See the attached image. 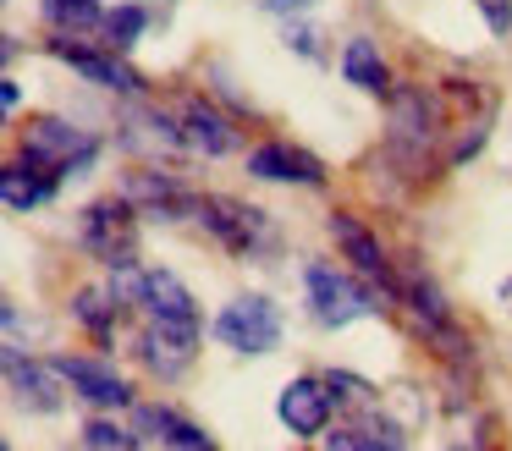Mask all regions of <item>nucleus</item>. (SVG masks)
Masks as SVG:
<instances>
[{
  "label": "nucleus",
  "instance_id": "nucleus-1",
  "mask_svg": "<svg viewBox=\"0 0 512 451\" xmlns=\"http://www.w3.org/2000/svg\"><path fill=\"white\" fill-rule=\"evenodd\" d=\"M446 132V110L430 88H397L391 94V149L408 165H424V149Z\"/></svg>",
  "mask_w": 512,
  "mask_h": 451
},
{
  "label": "nucleus",
  "instance_id": "nucleus-2",
  "mask_svg": "<svg viewBox=\"0 0 512 451\" xmlns=\"http://www.w3.org/2000/svg\"><path fill=\"white\" fill-rule=\"evenodd\" d=\"M138 209L127 198H100V204L83 209V248L94 253L100 264L111 270H133V253H138Z\"/></svg>",
  "mask_w": 512,
  "mask_h": 451
},
{
  "label": "nucleus",
  "instance_id": "nucleus-3",
  "mask_svg": "<svg viewBox=\"0 0 512 451\" xmlns=\"http://www.w3.org/2000/svg\"><path fill=\"white\" fill-rule=\"evenodd\" d=\"M215 341L232 352H270L281 341V314L270 297L248 292L237 297V303H226L221 314H215Z\"/></svg>",
  "mask_w": 512,
  "mask_h": 451
},
{
  "label": "nucleus",
  "instance_id": "nucleus-4",
  "mask_svg": "<svg viewBox=\"0 0 512 451\" xmlns=\"http://www.w3.org/2000/svg\"><path fill=\"white\" fill-rule=\"evenodd\" d=\"M89 154H94V143L83 138L72 121L39 116V121H28V127H23V160L39 165V171H50V176H61V171H72V165H83Z\"/></svg>",
  "mask_w": 512,
  "mask_h": 451
},
{
  "label": "nucleus",
  "instance_id": "nucleus-5",
  "mask_svg": "<svg viewBox=\"0 0 512 451\" xmlns=\"http://www.w3.org/2000/svg\"><path fill=\"white\" fill-rule=\"evenodd\" d=\"M199 352V319H149L144 341H138V358L160 374V380H177L182 369Z\"/></svg>",
  "mask_w": 512,
  "mask_h": 451
},
{
  "label": "nucleus",
  "instance_id": "nucleus-6",
  "mask_svg": "<svg viewBox=\"0 0 512 451\" xmlns=\"http://www.w3.org/2000/svg\"><path fill=\"white\" fill-rule=\"evenodd\" d=\"M199 220L226 242L232 253H254L270 242V226H265V209L254 204H237V198H199Z\"/></svg>",
  "mask_w": 512,
  "mask_h": 451
},
{
  "label": "nucleus",
  "instance_id": "nucleus-7",
  "mask_svg": "<svg viewBox=\"0 0 512 451\" xmlns=\"http://www.w3.org/2000/svg\"><path fill=\"white\" fill-rule=\"evenodd\" d=\"M303 281H309V303H314V314H320V325H353L358 314L380 308V303H369V292L358 281L325 270V264H309V275H303Z\"/></svg>",
  "mask_w": 512,
  "mask_h": 451
},
{
  "label": "nucleus",
  "instance_id": "nucleus-8",
  "mask_svg": "<svg viewBox=\"0 0 512 451\" xmlns=\"http://www.w3.org/2000/svg\"><path fill=\"white\" fill-rule=\"evenodd\" d=\"M6 385H12L17 407H28V413H56L67 374H61L56 363H50V369H45V363H34V358L23 363V352L6 347Z\"/></svg>",
  "mask_w": 512,
  "mask_h": 451
},
{
  "label": "nucleus",
  "instance_id": "nucleus-9",
  "mask_svg": "<svg viewBox=\"0 0 512 451\" xmlns=\"http://www.w3.org/2000/svg\"><path fill=\"white\" fill-rule=\"evenodd\" d=\"M248 171L259 176V182H298V187H320L325 182V165L314 160L309 149H298V143H259L254 154H248Z\"/></svg>",
  "mask_w": 512,
  "mask_h": 451
},
{
  "label": "nucleus",
  "instance_id": "nucleus-10",
  "mask_svg": "<svg viewBox=\"0 0 512 451\" xmlns=\"http://www.w3.org/2000/svg\"><path fill=\"white\" fill-rule=\"evenodd\" d=\"M276 413H281V424H287L292 435H303V440L325 435V424H331V385H320V380H287V385H281Z\"/></svg>",
  "mask_w": 512,
  "mask_h": 451
},
{
  "label": "nucleus",
  "instance_id": "nucleus-11",
  "mask_svg": "<svg viewBox=\"0 0 512 451\" xmlns=\"http://www.w3.org/2000/svg\"><path fill=\"white\" fill-rule=\"evenodd\" d=\"M177 127H182V149H193V154H210V160H221V154L237 149L232 121H226L221 110L210 105V99H182Z\"/></svg>",
  "mask_w": 512,
  "mask_h": 451
},
{
  "label": "nucleus",
  "instance_id": "nucleus-12",
  "mask_svg": "<svg viewBox=\"0 0 512 451\" xmlns=\"http://www.w3.org/2000/svg\"><path fill=\"white\" fill-rule=\"evenodd\" d=\"M56 369L67 374V385L89 407H127V402H133L127 380L111 369V363H100V358H56Z\"/></svg>",
  "mask_w": 512,
  "mask_h": 451
},
{
  "label": "nucleus",
  "instance_id": "nucleus-13",
  "mask_svg": "<svg viewBox=\"0 0 512 451\" xmlns=\"http://www.w3.org/2000/svg\"><path fill=\"white\" fill-rule=\"evenodd\" d=\"M331 237L342 242V253L353 259V270L364 275V281H380L391 297H397V286H391V259L380 253V242L369 237V226H358L353 215H331Z\"/></svg>",
  "mask_w": 512,
  "mask_h": 451
},
{
  "label": "nucleus",
  "instance_id": "nucleus-14",
  "mask_svg": "<svg viewBox=\"0 0 512 451\" xmlns=\"http://www.w3.org/2000/svg\"><path fill=\"white\" fill-rule=\"evenodd\" d=\"M122 198L133 209H144V215H166V220L171 215H188V209L199 215V198L182 193L171 176H155V171H133V176H127V187H122Z\"/></svg>",
  "mask_w": 512,
  "mask_h": 451
},
{
  "label": "nucleus",
  "instance_id": "nucleus-15",
  "mask_svg": "<svg viewBox=\"0 0 512 451\" xmlns=\"http://www.w3.org/2000/svg\"><path fill=\"white\" fill-rule=\"evenodd\" d=\"M50 55H61L72 72H83L89 83H100V88H116V94H138V72H127V66L116 61V50L100 55V50H83V44H72V39H50Z\"/></svg>",
  "mask_w": 512,
  "mask_h": 451
},
{
  "label": "nucleus",
  "instance_id": "nucleus-16",
  "mask_svg": "<svg viewBox=\"0 0 512 451\" xmlns=\"http://www.w3.org/2000/svg\"><path fill=\"white\" fill-rule=\"evenodd\" d=\"M50 187H56V176L39 171V165H28V160H12L6 176H0V193H6V209H12V215H28L34 204H45Z\"/></svg>",
  "mask_w": 512,
  "mask_h": 451
},
{
  "label": "nucleus",
  "instance_id": "nucleus-17",
  "mask_svg": "<svg viewBox=\"0 0 512 451\" xmlns=\"http://www.w3.org/2000/svg\"><path fill=\"white\" fill-rule=\"evenodd\" d=\"M342 77L353 88H364V94H386V61H380V50L369 39H347V50H342Z\"/></svg>",
  "mask_w": 512,
  "mask_h": 451
},
{
  "label": "nucleus",
  "instance_id": "nucleus-18",
  "mask_svg": "<svg viewBox=\"0 0 512 451\" xmlns=\"http://www.w3.org/2000/svg\"><path fill=\"white\" fill-rule=\"evenodd\" d=\"M408 303H413V314H419L424 330H435V336H452V319H446V303H441V292H435V281L413 275V281H408Z\"/></svg>",
  "mask_w": 512,
  "mask_h": 451
},
{
  "label": "nucleus",
  "instance_id": "nucleus-19",
  "mask_svg": "<svg viewBox=\"0 0 512 451\" xmlns=\"http://www.w3.org/2000/svg\"><path fill=\"white\" fill-rule=\"evenodd\" d=\"M45 17L56 33H83L94 22H105V11H100V0H45Z\"/></svg>",
  "mask_w": 512,
  "mask_h": 451
},
{
  "label": "nucleus",
  "instance_id": "nucleus-20",
  "mask_svg": "<svg viewBox=\"0 0 512 451\" xmlns=\"http://www.w3.org/2000/svg\"><path fill=\"white\" fill-rule=\"evenodd\" d=\"M144 11L138 6H116L111 17H105V44H111V50H127V44H138V33H144Z\"/></svg>",
  "mask_w": 512,
  "mask_h": 451
},
{
  "label": "nucleus",
  "instance_id": "nucleus-21",
  "mask_svg": "<svg viewBox=\"0 0 512 451\" xmlns=\"http://www.w3.org/2000/svg\"><path fill=\"white\" fill-rule=\"evenodd\" d=\"M133 446H138L133 429H116V424H105V418H94V424L83 429V451H133Z\"/></svg>",
  "mask_w": 512,
  "mask_h": 451
},
{
  "label": "nucleus",
  "instance_id": "nucleus-22",
  "mask_svg": "<svg viewBox=\"0 0 512 451\" xmlns=\"http://www.w3.org/2000/svg\"><path fill=\"white\" fill-rule=\"evenodd\" d=\"M72 314H78L83 325L94 330V336H105V330L116 325V303H105L100 292H78V303H72Z\"/></svg>",
  "mask_w": 512,
  "mask_h": 451
},
{
  "label": "nucleus",
  "instance_id": "nucleus-23",
  "mask_svg": "<svg viewBox=\"0 0 512 451\" xmlns=\"http://www.w3.org/2000/svg\"><path fill=\"white\" fill-rule=\"evenodd\" d=\"M166 451H215V446L204 440V429H193L177 418V429H166Z\"/></svg>",
  "mask_w": 512,
  "mask_h": 451
},
{
  "label": "nucleus",
  "instance_id": "nucleus-24",
  "mask_svg": "<svg viewBox=\"0 0 512 451\" xmlns=\"http://www.w3.org/2000/svg\"><path fill=\"white\" fill-rule=\"evenodd\" d=\"M479 11H485L490 33H512V0H474Z\"/></svg>",
  "mask_w": 512,
  "mask_h": 451
},
{
  "label": "nucleus",
  "instance_id": "nucleus-25",
  "mask_svg": "<svg viewBox=\"0 0 512 451\" xmlns=\"http://www.w3.org/2000/svg\"><path fill=\"white\" fill-rule=\"evenodd\" d=\"M287 44H298L303 55H314V33H309V28H292V33H287Z\"/></svg>",
  "mask_w": 512,
  "mask_h": 451
},
{
  "label": "nucleus",
  "instance_id": "nucleus-26",
  "mask_svg": "<svg viewBox=\"0 0 512 451\" xmlns=\"http://www.w3.org/2000/svg\"><path fill=\"white\" fill-rule=\"evenodd\" d=\"M325 451H358L353 429H347V435H331V440H325Z\"/></svg>",
  "mask_w": 512,
  "mask_h": 451
},
{
  "label": "nucleus",
  "instance_id": "nucleus-27",
  "mask_svg": "<svg viewBox=\"0 0 512 451\" xmlns=\"http://www.w3.org/2000/svg\"><path fill=\"white\" fill-rule=\"evenodd\" d=\"M17 99H23V94H17V83L6 77V88H0V105H6V110H17Z\"/></svg>",
  "mask_w": 512,
  "mask_h": 451
},
{
  "label": "nucleus",
  "instance_id": "nucleus-28",
  "mask_svg": "<svg viewBox=\"0 0 512 451\" xmlns=\"http://www.w3.org/2000/svg\"><path fill=\"white\" fill-rule=\"evenodd\" d=\"M276 11H303V6H314V0H270Z\"/></svg>",
  "mask_w": 512,
  "mask_h": 451
},
{
  "label": "nucleus",
  "instance_id": "nucleus-29",
  "mask_svg": "<svg viewBox=\"0 0 512 451\" xmlns=\"http://www.w3.org/2000/svg\"><path fill=\"white\" fill-rule=\"evenodd\" d=\"M501 297H507V303H512V281H507V286H501Z\"/></svg>",
  "mask_w": 512,
  "mask_h": 451
}]
</instances>
